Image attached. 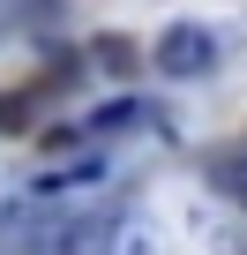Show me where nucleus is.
I'll return each mask as SVG.
<instances>
[{"mask_svg":"<svg viewBox=\"0 0 247 255\" xmlns=\"http://www.w3.org/2000/svg\"><path fill=\"white\" fill-rule=\"evenodd\" d=\"M53 240H60V210H45V203L0 210V255H53Z\"/></svg>","mask_w":247,"mask_h":255,"instance_id":"f257e3e1","label":"nucleus"},{"mask_svg":"<svg viewBox=\"0 0 247 255\" xmlns=\"http://www.w3.org/2000/svg\"><path fill=\"white\" fill-rule=\"evenodd\" d=\"M53 255H120V218H105V210H75V218H60Z\"/></svg>","mask_w":247,"mask_h":255,"instance_id":"7ed1b4c3","label":"nucleus"},{"mask_svg":"<svg viewBox=\"0 0 247 255\" xmlns=\"http://www.w3.org/2000/svg\"><path fill=\"white\" fill-rule=\"evenodd\" d=\"M210 188L247 210V150H217V158H210Z\"/></svg>","mask_w":247,"mask_h":255,"instance_id":"20e7f679","label":"nucleus"},{"mask_svg":"<svg viewBox=\"0 0 247 255\" xmlns=\"http://www.w3.org/2000/svg\"><path fill=\"white\" fill-rule=\"evenodd\" d=\"M210 60H217V38H210L202 23H172V30L158 38V75H172V83L210 75Z\"/></svg>","mask_w":247,"mask_h":255,"instance_id":"f03ea898","label":"nucleus"},{"mask_svg":"<svg viewBox=\"0 0 247 255\" xmlns=\"http://www.w3.org/2000/svg\"><path fill=\"white\" fill-rule=\"evenodd\" d=\"M128 120H135V98H120V105H105V113H97L90 128H128Z\"/></svg>","mask_w":247,"mask_h":255,"instance_id":"39448f33","label":"nucleus"}]
</instances>
